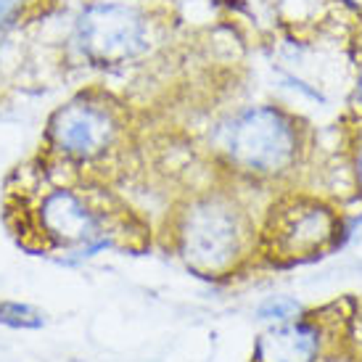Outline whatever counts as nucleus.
I'll return each mask as SVG.
<instances>
[{
	"instance_id": "1",
	"label": "nucleus",
	"mask_w": 362,
	"mask_h": 362,
	"mask_svg": "<svg viewBox=\"0 0 362 362\" xmlns=\"http://www.w3.org/2000/svg\"><path fill=\"white\" fill-rule=\"evenodd\" d=\"M180 252L196 272H228L241 252L238 211L220 199L193 204L180 225Z\"/></svg>"
},
{
	"instance_id": "2",
	"label": "nucleus",
	"mask_w": 362,
	"mask_h": 362,
	"mask_svg": "<svg viewBox=\"0 0 362 362\" xmlns=\"http://www.w3.org/2000/svg\"><path fill=\"white\" fill-rule=\"evenodd\" d=\"M228 153L243 170L272 175L291 164L296 135L281 111L254 109L233 122L228 132Z\"/></svg>"
},
{
	"instance_id": "3",
	"label": "nucleus",
	"mask_w": 362,
	"mask_h": 362,
	"mask_svg": "<svg viewBox=\"0 0 362 362\" xmlns=\"http://www.w3.org/2000/svg\"><path fill=\"white\" fill-rule=\"evenodd\" d=\"M37 222L42 238L64 252H95L109 243L106 214L90 199L69 188H56L42 196Z\"/></svg>"
},
{
	"instance_id": "4",
	"label": "nucleus",
	"mask_w": 362,
	"mask_h": 362,
	"mask_svg": "<svg viewBox=\"0 0 362 362\" xmlns=\"http://www.w3.org/2000/svg\"><path fill=\"white\" fill-rule=\"evenodd\" d=\"M77 40L88 59L119 64L146 48V24L141 13L122 3L90 6L77 21Z\"/></svg>"
},
{
	"instance_id": "5",
	"label": "nucleus",
	"mask_w": 362,
	"mask_h": 362,
	"mask_svg": "<svg viewBox=\"0 0 362 362\" xmlns=\"http://www.w3.org/2000/svg\"><path fill=\"white\" fill-rule=\"evenodd\" d=\"M336 220L320 204L293 202L272 214L264 241L272 259L299 262L320 254L333 241Z\"/></svg>"
},
{
	"instance_id": "6",
	"label": "nucleus",
	"mask_w": 362,
	"mask_h": 362,
	"mask_svg": "<svg viewBox=\"0 0 362 362\" xmlns=\"http://www.w3.org/2000/svg\"><path fill=\"white\" fill-rule=\"evenodd\" d=\"M53 143L71 159H95L114 138V122L90 103H69L51 124Z\"/></svg>"
},
{
	"instance_id": "7",
	"label": "nucleus",
	"mask_w": 362,
	"mask_h": 362,
	"mask_svg": "<svg viewBox=\"0 0 362 362\" xmlns=\"http://www.w3.org/2000/svg\"><path fill=\"white\" fill-rule=\"evenodd\" d=\"M320 331L310 322H283L257 344V362H315Z\"/></svg>"
},
{
	"instance_id": "8",
	"label": "nucleus",
	"mask_w": 362,
	"mask_h": 362,
	"mask_svg": "<svg viewBox=\"0 0 362 362\" xmlns=\"http://www.w3.org/2000/svg\"><path fill=\"white\" fill-rule=\"evenodd\" d=\"M0 322L13 325V328H40L42 312H37L30 304L3 302L0 304Z\"/></svg>"
},
{
	"instance_id": "9",
	"label": "nucleus",
	"mask_w": 362,
	"mask_h": 362,
	"mask_svg": "<svg viewBox=\"0 0 362 362\" xmlns=\"http://www.w3.org/2000/svg\"><path fill=\"white\" fill-rule=\"evenodd\" d=\"M302 312V307H299V302H293V299H288V296H272V299H267V302L259 307V320L264 322H291L296 315Z\"/></svg>"
},
{
	"instance_id": "10",
	"label": "nucleus",
	"mask_w": 362,
	"mask_h": 362,
	"mask_svg": "<svg viewBox=\"0 0 362 362\" xmlns=\"http://www.w3.org/2000/svg\"><path fill=\"white\" fill-rule=\"evenodd\" d=\"M13 6H16V0H0V24H3V21L11 16Z\"/></svg>"
},
{
	"instance_id": "11",
	"label": "nucleus",
	"mask_w": 362,
	"mask_h": 362,
	"mask_svg": "<svg viewBox=\"0 0 362 362\" xmlns=\"http://www.w3.org/2000/svg\"><path fill=\"white\" fill-rule=\"evenodd\" d=\"M357 175H360V182H362V151H360V159H357Z\"/></svg>"
},
{
	"instance_id": "12",
	"label": "nucleus",
	"mask_w": 362,
	"mask_h": 362,
	"mask_svg": "<svg viewBox=\"0 0 362 362\" xmlns=\"http://www.w3.org/2000/svg\"><path fill=\"white\" fill-rule=\"evenodd\" d=\"M349 3H354V6H362V0H349Z\"/></svg>"
},
{
	"instance_id": "13",
	"label": "nucleus",
	"mask_w": 362,
	"mask_h": 362,
	"mask_svg": "<svg viewBox=\"0 0 362 362\" xmlns=\"http://www.w3.org/2000/svg\"><path fill=\"white\" fill-rule=\"evenodd\" d=\"M360 98H362V85H360Z\"/></svg>"
}]
</instances>
